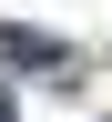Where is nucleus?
<instances>
[{"instance_id":"nucleus-1","label":"nucleus","mask_w":112,"mask_h":122,"mask_svg":"<svg viewBox=\"0 0 112 122\" xmlns=\"http://www.w3.org/2000/svg\"><path fill=\"white\" fill-rule=\"evenodd\" d=\"M0 122H10V92H0Z\"/></svg>"}]
</instances>
